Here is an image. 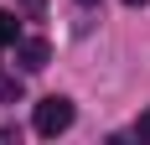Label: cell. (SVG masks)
Masks as SVG:
<instances>
[{
  "label": "cell",
  "mask_w": 150,
  "mask_h": 145,
  "mask_svg": "<svg viewBox=\"0 0 150 145\" xmlns=\"http://www.w3.org/2000/svg\"><path fill=\"white\" fill-rule=\"evenodd\" d=\"M140 140H150V109L140 114Z\"/></svg>",
  "instance_id": "obj_4"
},
{
  "label": "cell",
  "mask_w": 150,
  "mask_h": 145,
  "mask_svg": "<svg viewBox=\"0 0 150 145\" xmlns=\"http://www.w3.org/2000/svg\"><path fill=\"white\" fill-rule=\"evenodd\" d=\"M16 62L26 72H42L47 62H52V47H47L42 36H21V42H16Z\"/></svg>",
  "instance_id": "obj_2"
},
{
  "label": "cell",
  "mask_w": 150,
  "mask_h": 145,
  "mask_svg": "<svg viewBox=\"0 0 150 145\" xmlns=\"http://www.w3.org/2000/svg\"><path fill=\"white\" fill-rule=\"evenodd\" d=\"M31 124H36V135H62L67 124H73V99H62V93H52V99L36 104V114H31Z\"/></svg>",
  "instance_id": "obj_1"
},
{
  "label": "cell",
  "mask_w": 150,
  "mask_h": 145,
  "mask_svg": "<svg viewBox=\"0 0 150 145\" xmlns=\"http://www.w3.org/2000/svg\"><path fill=\"white\" fill-rule=\"evenodd\" d=\"M16 42H21V26L11 11H0V47H16Z\"/></svg>",
  "instance_id": "obj_3"
},
{
  "label": "cell",
  "mask_w": 150,
  "mask_h": 145,
  "mask_svg": "<svg viewBox=\"0 0 150 145\" xmlns=\"http://www.w3.org/2000/svg\"><path fill=\"white\" fill-rule=\"evenodd\" d=\"M26 11H31V16H36V11H42V0H26Z\"/></svg>",
  "instance_id": "obj_5"
},
{
  "label": "cell",
  "mask_w": 150,
  "mask_h": 145,
  "mask_svg": "<svg viewBox=\"0 0 150 145\" xmlns=\"http://www.w3.org/2000/svg\"><path fill=\"white\" fill-rule=\"evenodd\" d=\"M124 5H145V0H124Z\"/></svg>",
  "instance_id": "obj_6"
},
{
  "label": "cell",
  "mask_w": 150,
  "mask_h": 145,
  "mask_svg": "<svg viewBox=\"0 0 150 145\" xmlns=\"http://www.w3.org/2000/svg\"><path fill=\"white\" fill-rule=\"evenodd\" d=\"M78 5H93V0H78Z\"/></svg>",
  "instance_id": "obj_7"
}]
</instances>
